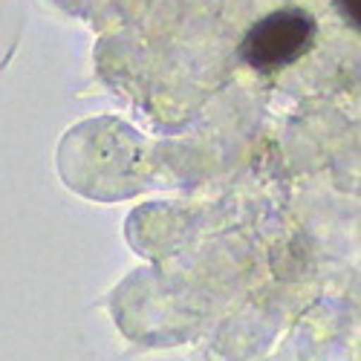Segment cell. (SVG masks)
Listing matches in <instances>:
<instances>
[{"mask_svg": "<svg viewBox=\"0 0 361 361\" xmlns=\"http://www.w3.org/2000/svg\"><path fill=\"white\" fill-rule=\"evenodd\" d=\"M315 20L304 9H281L257 20L243 41V58L260 73L281 70L310 49Z\"/></svg>", "mask_w": 361, "mask_h": 361, "instance_id": "6da1fadb", "label": "cell"}, {"mask_svg": "<svg viewBox=\"0 0 361 361\" xmlns=\"http://www.w3.org/2000/svg\"><path fill=\"white\" fill-rule=\"evenodd\" d=\"M338 4V9L347 15V20L353 23V26H358V0H336Z\"/></svg>", "mask_w": 361, "mask_h": 361, "instance_id": "7a4b0ae2", "label": "cell"}]
</instances>
